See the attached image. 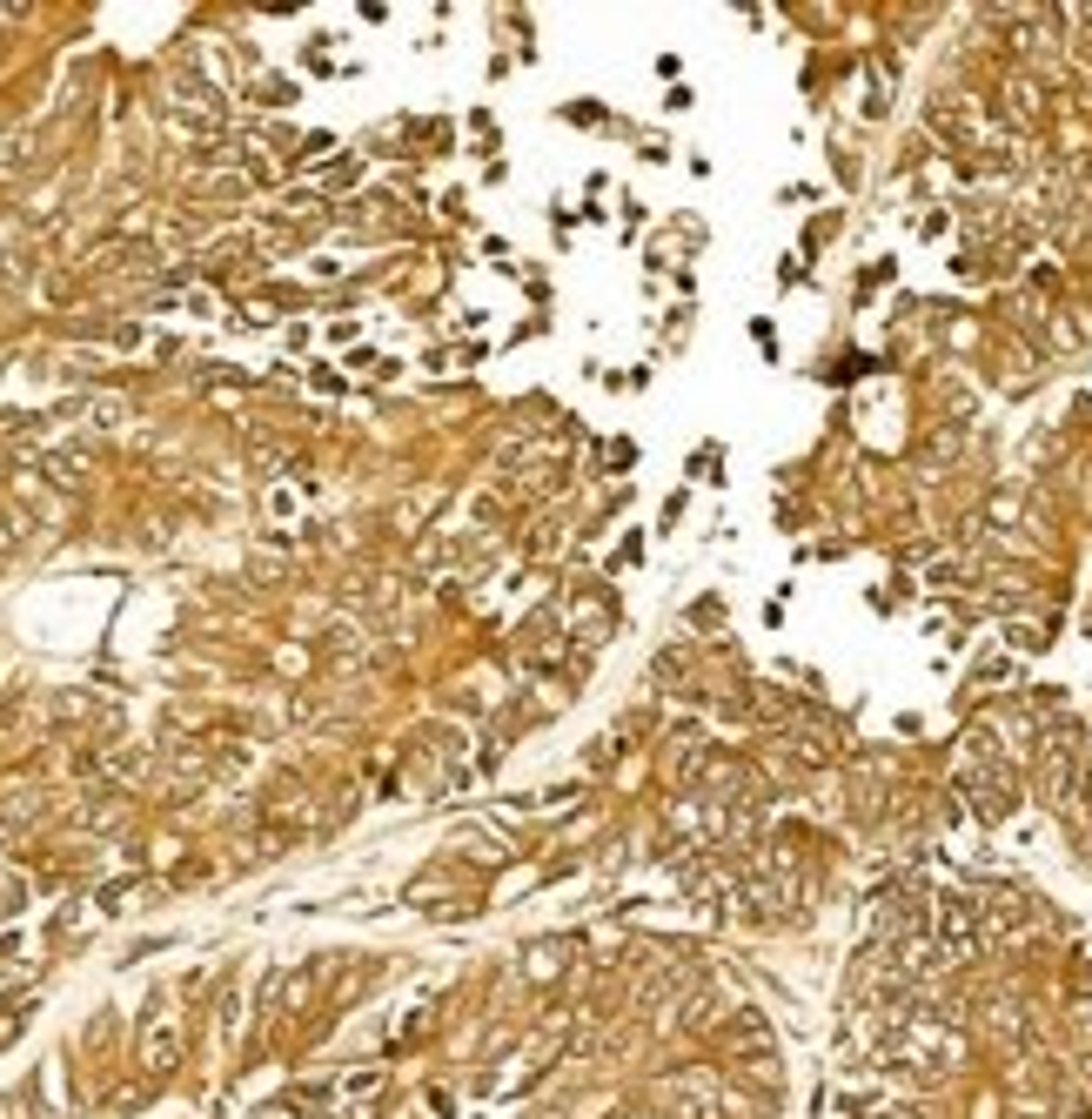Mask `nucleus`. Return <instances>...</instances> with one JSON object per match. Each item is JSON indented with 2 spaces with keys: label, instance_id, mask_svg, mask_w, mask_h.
<instances>
[{
  "label": "nucleus",
  "instance_id": "obj_4",
  "mask_svg": "<svg viewBox=\"0 0 1092 1119\" xmlns=\"http://www.w3.org/2000/svg\"><path fill=\"white\" fill-rule=\"evenodd\" d=\"M925 584H932V590L972 584V556H932V563H925Z\"/></svg>",
  "mask_w": 1092,
  "mask_h": 1119
},
{
  "label": "nucleus",
  "instance_id": "obj_5",
  "mask_svg": "<svg viewBox=\"0 0 1092 1119\" xmlns=\"http://www.w3.org/2000/svg\"><path fill=\"white\" fill-rule=\"evenodd\" d=\"M1046 637H1053V630H1046V624H1032V617H1005V644H1012L1018 657L1046 650Z\"/></svg>",
  "mask_w": 1092,
  "mask_h": 1119
},
{
  "label": "nucleus",
  "instance_id": "obj_2",
  "mask_svg": "<svg viewBox=\"0 0 1092 1119\" xmlns=\"http://www.w3.org/2000/svg\"><path fill=\"white\" fill-rule=\"evenodd\" d=\"M925 128L939 134L945 148H985V114H979V101H965V95H939L932 108H925Z\"/></svg>",
  "mask_w": 1092,
  "mask_h": 1119
},
{
  "label": "nucleus",
  "instance_id": "obj_7",
  "mask_svg": "<svg viewBox=\"0 0 1092 1119\" xmlns=\"http://www.w3.org/2000/svg\"><path fill=\"white\" fill-rule=\"evenodd\" d=\"M918 235H925V242H945V235H952V215H945V209H925L918 215Z\"/></svg>",
  "mask_w": 1092,
  "mask_h": 1119
},
{
  "label": "nucleus",
  "instance_id": "obj_11",
  "mask_svg": "<svg viewBox=\"0 0 1092 1119\" xmlns=\"http://www.w3.org/2000/svg\"><path fill=\"white\" fill-rule=\"evenodd\" d=\"M691 624H697V630H711V624H717V597H697V610H691Z\"/></svg>",
  "mask_w": 1092,
  "mask_h": 1119
},
{
  "label": "nucleus",
  "instance_id": "obj_3",
  "mask_svg": "<svg viewBox=\"0 0 1092 1119\" xmlns=\"http://www.w3.org/2000/svg\"><path fill=\"white\" fill-rule=\"evenodd\" d=\"M564 630L577 637V644H603V637L617 630V604H610L603 590H590V597H577V604L564 610Z\"/></svg>",
  "mask_w": 1092,
  "mask_h": 1119
},
{
  "label": "nucleus",
  "instance_id": "obj_10",
  "mask_svg": "<svg viewBox=\"0 0 1092 1119\" xmlns=\"http://www.w3.org/2000/svg\"><path fill=\"white\" fill-rule=\"evenodd\" d=\"M356 161H336V168H322V181H329V188H349V181H356Z\"/></svg>",
  "mask_w": 1092,
  "mask_h": 1119
},
{
  "label": "nucleus",
  "instance_id": "obj_6",
  "mask_svg": "<svg viewBox=\"0 0 1092 1119\" xmlns=\"http://www.w3.org/2000/svg\"><path fill=\"white\" fill-rule=\"evenodd\" d=\"M684 677H691V644L670 637V644L657 650V683H684Z\"/></svg>",
  "mask_w": 1092,
  "mask_h": 1119
},
{
  "label": "nucleus",
  "instance_id": "obj_9",
  "mask_svg": "<svg viewBox=\"0 0 1092 1119\" xmlns=\"http://www.w3.org/2000/svg\"><path fill=\"white\" fill-rule=\"evenodd\" d=\"M630 563H643V536H637V530L617 543V570H630Z\"/></svg>",
  "mask_w": 1092,
  "mask_h": 1119
},
{
  "label": "nucleus",
  "instance_id": "obj_8",
  "mask_svg": "<svg viewBox=\"0 0 1092 1119\" xmlns=\"http://www.w3.org/2000/svg\"><path fill=\"white\" fill-rule=\"evenodd\" d=\"M603 463H610V470H630V463H637V443H630V436H610Z\"/></svg>",
  "mask_w": 1092,
  "mask_h": 1119
},
{
  "label": "nucleus",
  "instance_id": "obj_1",
  "mask_svg": "<svg viewBox=\"0 0 1092 1119\" xmlns=\"http://www.w3.org/2000/svg\"><path fill=\"white\" fill-rule=\"evenodd\" d=\"M952 797L965 804V818H979V825H1005V818L1018 811L1025 784H1018L1012 764H959V771H952Z\"/></svg>",
  "mask_w": 1092,
  "mask_h": 1119
}]
</instances>
